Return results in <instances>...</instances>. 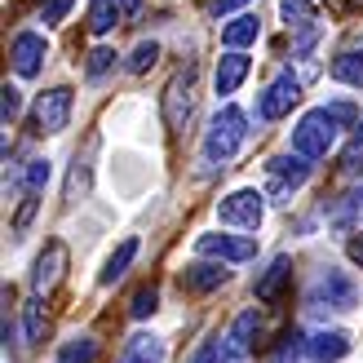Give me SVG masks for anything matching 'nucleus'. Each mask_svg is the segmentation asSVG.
Listing matches in <instances>:
<instances>
[{
  "instance_id": "nucleus-1",
  "label": "nucleus",
  "mask_w": 363,
  "mask_h": 363,
  "mask_svg": "<svg viewBox=\"0 0 363 363\" xmlns=\"http://www.w3.org/2000/svg\"><path fill=\"white\" fill-rule=\"evenodd\" d=\"M248 138V116L240 111V106H222V111L213 116L208 124V138H204V155L213 160V164H226V160L240 151V142Z\"/></svg>"
},
{
  "instance_id": "nucleus-2",
  "label": "nucleus",
  "mask_w": 363,
  "mask_h": 363,
  "mask_svg": "<svg viewBox=\"0 0 363 363\" xmlns=\"http://www.w3.org/2000/svg\"><path fill=\"white\" fill-rule=\"evenodd\" d=\"M333 147H337V116L328 111V106L301 116V124L293 129V151L306 155V160H323Z\"/></svg>"
},
{
  "instance_id": "nucleus-3",
  "label": "nucleus",
  "mask_w": 363,
  "mask_h": 363,
  "mask_svg": "<svg viewBox=\"0 0 363 363\" xmlns=\"http://www.w3.org/2000/svg\"><path fill=\"white\" fill-rule=\"evenodd\" d=\"M354 301H359L354 279L346 270H333V266L323 270L311 288V311H354Z\"/></svg>"
},
{
  "instance_id": "nucleus-4",
  "label": "nucleus",
  "mask_w": 363,
  "mask_h": 363,
  "mask_svg": "<svg viewBox=\"0 0 363 363\" xmlns=\"http://www.w3.org/2000/svg\"><path fill=\"white\" fill-rule=\"evenodd\" d=\"M297 102H301V80L293 71H279V76L266 84V94L257 98V116L262 120H284Z\"/></svg>"
},
{
  "instance_id": "nucleus-5",
  "label": "nucleus",
  "mask_w": 363,
  "mask_h": 363,
  "mask_svg": "<svg viewBox=\"0 0 363 363\" xmlns=\"http://www.w3.org/2000/svg\"><path fill=\"white\" fill-rule=\"evenodd\" d=\"M217 217H222L226 226H244V230H257L262 217H266V204L257 191H230L222 204H217Z\"/></svg>"
},
{
  "instance_id": "nucleus-6",
  "label": "nucleus",
  "mask_w": 363,
  "mask_h": 363,
  "mask_svg": "<svg viewBox=\"0 0 363 363\" xmlns=\"http://www.w3.org/2000/svg\"><path fill=\"white\" fill-rule=\"evenodd\" d=\"M195 252H204V257H222V262H252V257H257V240L217 230V235H199Z\"/></svg>"
},
{
  "instance_id": "nucleus-7",
  "label": "nucleus",
  "mask_w": 363,
  "mask_h": 363,
  "mask_svg": "<svg viewBox=\"0 0 363 363\" xmlns=\"http://www.w3.org/2000/svg\"><path fill=\"white\" fill-rule=\"evenodd\" d=\"M71 120V89H49L35 102V129L40 133H62Z\"/></svg>"
},
{
  "instance_id": "nucleus-8",
  "label": "nucleus",
  "mask_w": 363,
  "mask_h": 363,
  "mask_svg": "<svg viewBox=\"0 0 363 363\" xmlns=\"http://www.w3.org/2000/svg\"><path fill=\"white\" fill-rule=\"evenodd\" d=\"M191 102H195V67L177 71L173 84H169V94H164V124H169V129H177V124L191 116Z\"/></svg>"
},
{
  "instance_id": "nucleus-9",
  "label": "nucleus",
  "mask_w": 363,
  "mask_h": 363,
  "mask_svg": "<svg viewBox=\"0 0 363 363\" xmlns=\"http://www.w3.org/2000/svg\"><path fill=\"white\" fill-rule=\"evenodd\" d=\"M45 53H49V45H45V35H35V31H18L13 35V45H9V58H13V71L18 76H35L40 71V62H45Z\"/></svg>"
},
{
  "instance_id": "nucleus-10",
  "label": "nucleus",
  "mask_w": 363,
  "mask_h": 363,
  "mask_svg": "<svg viewBox=\"0 0 363 363\" xmlns=\"http://www.w3.org/2000/svg\"><path fill=\"white\" fill-rule=\"evenodd\" d=\"M266 177H270V191L275 195H288V191H297L306 177H311V164H306V155H279V160H270L266 164Z\"/></svg>"
},
{
  "instance_id": "nucleus-11",
  "label": "nucleus",
  "mask_w": 363,
  "mask_h": 363,
  "mask_svg": "<svg viewBox=\"0 0 363 363\" xmlns=\"http://www.w3.org/2000/svg\"><path fill=\"white\" fill-rule=\"evenodd\" d=\"M62 270H67V244H62V240H53V244L40 252V257H35L31 288H35V293H49V288L62 279Z\"/></svg>"
},
{
  "instance_id": "nucleus-12",
  "label": "nucleus",
  "mask_w": 363,
  "mask_h": 363,
  "mask_svg": "<svg viewBox=\"0 0 363 363\" xmlns=\"http://www.w3.org/2000/svg\"><path fill=\"white\" fill-rule=\"evenodd\" d=\"M257 333H262V315L244 311L240 319L230 323V333H226V359H244L252 350V341H257Z\"/></svg>"
},
{
  "instance_id": "nucleus-13",
  "label": "nucleus",
  "mask_w": 363,
  "mask_h": 363,
  "mask_svg": "<svg viewBox=\"0 0 363 363\" xmlns=\"http://www.w3.org/2000/svg\"><path fill=\"white\" fill-rule=\"evenodd\" d=\"M350 354V337L341 333V328H323L311 337V359L315 363H337V359H346Z\"/></svg>"
},
{
  "instance_id": "nucleus-14",
  "label": "nucleus",
  "mask_w": 363,
  "mask_h": 363,
  "mask_svg": "<svg viewBox=\"0 0 363 363\" xmlns=\"http://www.w3.org/2000/svg\"><path fill=\"white\" fill-rule=\"evenodd\" d=\"M293 279V257H275L262 275H257V301H275L284 293V284Z\"/></svg>"
},
{
  "instance_id": "nucleus-15",
  "label": "nucleus",
  "mask_w": 363,
  "mask_h": 363,
  "mask_svg": "<svg viewBox=\"0 0 363 363\" xmlns=\"http://www.w3.org/2000/svg\"><path fill=\"white\" fill-rule=\"evenodd\" d=\"M226 284V266H186L182 270V293H213Z\"/></svg>"
},
{
  "instance_id": "nucleus-16",
  "label": "nucleus",
  "mask_w": 363,
  "mask_h": 363,
  "mask_svg": "<svg viewBox=\"0 0 363 363\" xmlns=\"http://www.w3.org/2000/svg\"><path fill=\"white\" fill-rule=\"evenodd\" d=\"M257 35H262V23L252 13H240L222 27V45L226 49H248V45H257Z\"/></svg>"
},
{
  "instance_id": "nucleus-17",
  "label": "nucleus",
  "mask_w": 363,
  "mask_h": 363,
  "mask_svg": "<svg viewBox=\"0 0 363 363\" xmlns=\"http://www.w3.org/2000/svg\"><path fill=\"white\" fill-rule=\"evenodd\" d=\"M244 76H248V58L240 49H230L222 62H217V94H235V89L244 84Z\"/></svg>"
},
{
  "instance_id": "nucleus-18",
  "label": "nucleus",
  "mask_w": 363,
  "mask_h": 363,
  "mask_svg": "<svg viewBox=\"0 0 363 363\" xmlns=\"http://www.w3.org/2000/svg\"><path fill=\"white\" fill-rule=\"evenodd\" d=\"M120 0H89V31L94 35H106L116 23H120Z\"/></svg>"
},
{
  "instance_id": "nucleus-19",
  "label": "nucleus",
  "mask_w": 363,
  "mask_h": 363,
  "mask_svg": "<svg viewBox=\"0 0 363 363\" xmlns=\"http://www.w3.org/2000/svg\"><path fill=\"white\" fill-rule=\"evenodd\" d=\"M306 354H311V341H306V337L293 328V333H284V337H279V346L270 350L266 363H301Z\"/></svg>"
},
{
  "instance_id": "nucleus-20",
  "label": "nucleus",
  "mask_w": 363,
  "mask_h": 363,
  "mask_svg": "<svg viewBox=\"0 0 363 363\" xmlns=\"http://www.w3.org/2000/svg\"><path fill=\"white\" fill-rule=\"evenodd\" d=\"M164 359V341L160 337H133L124 346V363H160Z\"/></svg>"
},
{
  "instance_id": "nucleus-21",
  "label": "nucleus",
  "mask_w": 363,
  "mask_h": 363,
  "mask_svg": "<svg viewBox=\"0 0 363 363\" xmlns=\"http://www.w3.org/2000/svg\"><path fill=\"white\" fill-rule=\"evenodd\" d=\"M333 80L363 89V49H350V53H341V58L333 62Z\"/></svg>"
},
{
  "instance_id": "nucleus-22",
  "label": "nucleus",
  "mask_w": 363,
  "mask_h": 363,
  "mask_svg": "<svg viewBox=\"0 0 363 363\" xmlns=\"http://www.w3.org/2000/svg\"><path fill=\"white\" fill-rule=\"evenodd\" d=\"M138 257V240H124L116 252H111V257H106V270H102V284H116L120 275H124V270H129V262Z\"/></svg>"
},
{
  "instance_id": "nucleus-23",
  "label": "nucleus",
  "mask_w": 363,
  "mask_h": 363,
  "mask_svg": "<svg viewBox=\"0 0 363 363\" xmlns=\"http://www.w3.org/2000/svg\"><path fill=\"white\" fill-rule=\"evenodd\" d=\"M98 359V341L94 337H71L58 350V363H94Z\"/></svg>"
},
{
  "instance_id": "nucleus-24",
  "label": "nucleus",
  "mask_w": 363,
  "mask_h": 363,
  "mask_svg": "<svg viewBox=\"0 0 363 363\" xmlns=\"http://www.w3.org/2000/svg\"><path fill=\"white\" fill-rule=\"evenodd\" d=\"M45 328H49L45 306H40V301H27V306H23V337L35 346V341H45Z\"/></svg>"
},
{
  "instance_id": "nucleus-25",
  "label": "nucleus",
  "mask_w": 363,
  "mask_h": 363,
  "mask_svg": "<svg viewBox=\"0 0 363 363\" xmlns=\"http://www.w3.org/2000/svg\"><path fill=\"white\" fill-rule=\"evenodd\" d=\"M279 13L288 18V27H311L315 23V5H311V0H279Z\"/></svg>"
},
{
  "instance_id": "nucleus-26",
  "label": "nucleus",
  "mask_w": 363,
  "mask_h": 363,
  "mask_svg": "<svg viewBox=\"0 0 363 363\" xmlns=\"http://www.w3.org/2000/svg\"><path fill=\"white\" fill-rule=\"evenodd\" d=\"M155 58H160V45H155V40H142V45L133 49V58H129V71H133V76H142V71L155 67Z\"/></svg>"
},
{
  "instance_id": "nucleus-27",
  "label": "nucleus",
  "mask_w": 363,
  "mask_h": 363,
  "mask_svg": "<svg viewBox=\"0 0 363 363\" xmlns=\"http://www.w3.org/2000/svg\"><path fill=\"white\" fill-rule=\"evenodd\" d=\"M49 160H27V169H23V182H27V191H45L49 186Z\"/></svg>"
},
{
  "instance_id": "nucleus-28",
  "label": "nucleus",
  "mask_w": 363,
  "mask_h": 363,
  "mask_svg": "<svg viewBox=\"0 0 363 363\" xmlns=\"http://www.w3.org/2000/svg\"><path fill=\"white\" fill-rule=\"evenodd\" d=\"M155 301H160V293L147 284V288H138L133 293V301H129V315L133 319H147V315H155Z\"/></svg>"
},
{
  "instance_id": "nucleus-29",
  "label": "nucleus",
  "mask_w": 363,
  "mask_h": 363,
  "mask_svg": "<svg viewBox=\"0 0 363 363\" xmlns=\"http://www.w3.org/2000/svg\"><path fill=\"white\" fill-rule=\"evenodd\" d=\"M116 67V53L111 49H94V53H89V80H98V76H106V71H111Z\"/></svg>"
},
{
  "instance_id": "nucleus-30",
  "label": "nucleus",
  "mask_w": 363,
  "mask_h": 363,
  "mask_svg": "<svg viewBox=\"0 0 363 363\" xmlns=\"http://www.w3.org/2000/svg\"><path fill=\"white\" fill-rule=\"evenodd\" d=\"M18 111H23V94H18L13 84H5V89H0V120L9 124V120H13Z\"/></svg>"
},
{
  "instance_id": "nucleus-31",
  "label": "nucleus",
  "mask_w": 363,
  "mask_h": 363,
  "mask_svg": "<svg viewBox=\"0 0 363 363\" xmlns=\"http://www.w3.org/2000/svg\"><path fill=\"white\" fill-rule=\"evenodd\" d=\"M89 191V164H80L76 160V169H71V182H67V199H80Z\"/></svg>"
},
{
  "instance_id": "nucleus-32",
  "label": "nucleus",
  "mask_w": 363,
  "mask_h": 363,
  "mask_svg": "<svg viewBox=\"0 0 363 363\" xmlns=\"http://www.w3.org/2000/svg\"><path fill=\"white\" fill-rule=\"evenodd\" d=\"M71 5H76V0H45V13L40 18H45V23H62Z\"/></svg>"
},
{
  "instance_id": "nucleus-33",
  "label": "nucleus",
  "mask_w": 363,
  "mask_h": 363,
  "mask_svg": "<svg viewBox=\"0 0 363 363\" xmlns=\"http://www.w3.org/2000/svg\"><path fill=\"white\" fill-rule=\"evenodd\" d=\"M222 359H226V346H222V341H208V346L195 354V363H222Z\"/></svg>"
},
{
  "instance_id": "nucleus-34",
  "label": "nucleus",
  "mask_w": 363,
  "mask_h": 363,
  "mask_svg": "<svg viewBox=\"0 0 363 363\" xmlns=\"http://www.w3.org/2000/svg\"><path fill=\"white\" fill-rule=\"evenodd\" d=\"M240 5H248V0H204V13H230V9H240Z\"/></svg>"
},
{
  "instance_id": "nucleus-35",
  "label": "nucleus",
  "mask_w": 363,
  "mask_h": 363,
  "mask_svg": "<svg viewBox=\"0 0 363 363\" xmlns=\"http://www.w3.org/2000/svg\"><path fill=\"white\" fill-rule=\"evenodd\" d=\"M31 213H35V199H23V208H18V217H13V230H23L31 222Z\"/></svg>"
},
{
  "instance_id": "nucleus-36",
  "label": "nucleus",
  "mask_w": 363,
  "mask_h": 363,
  "mask_svg": "<svg viewBox=\"0 0 363 363\" xmlns=\"http://www.w3.org/2000/svg\"><path fill=\"white\" fill-rule=\"evenodd\" d=\"M346 252H350V262H354V266H363V230H359L354 240L346 244Z\"/></svg>"
},
{
  "instance_id": "nucleus-37",
  "label": "nucleus",
  "mask_w": 363,
  "mask_h": 363,
  "mask_svg": "<svg viewBox=\"0 0 363 363\" xmlns=\"http://www.w3.org/2000/svg\"><path fill=\"white\" fill-rule=\"evenodd\" d=\"M328 111H333L337 120H350V116H354V106H350V102H333V106H328Z\"/></svg>"
},
{
  "instance_id": "nucleus-38",
  "label": "nucleus",
  "mask_w": 363,
  "mask_h": 363,
  "mask_svg": "<svg viewBox=\"0 0 363 363\" xmlns=\"http://www.w3.org/2000/svg\"><path fill=\"white\" fill-rule=\"evenodd\" d=\"M120 9L124 13H142V0H120Z\"/></svg>"
},
{
  "instance_id": "nucleus-39",
  "label": "nucleus",
  "mask_w": 363,
  "mask_h": 363,
  "mask_svg": "<svg viewBox=\"0 0 363 363\" xmlns=\"http://www.w3.org/2000/svg\"><path fill=\"white\" fill-rule=\"evenodd\" d=\"M346 5H350V9H363V0H346Z\"/></svg>"
},
{
  "instance_id": "nucleus-40",
  "label": "nucleus",
  "mask_w": 363,
  "mask_h": 363,
  "mask_svg": "<svg viewBox=\"0 0 363 363\" xmlns=\"http://www.w3.org/2000/svg\"><path fill=\"white\" fill-rule=\"evenodd\" d=\"M354 133H359V142H363V120H359V129H354Z\"/></svg>"
}]
</instances>
